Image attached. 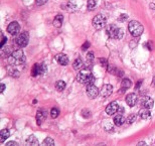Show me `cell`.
<instances>
[{
    "label": "cell",
    "mask_w": 155,
    "mask_h": 146,
    "mask_svg": "<svg viewBox=\"0 0 155 146\" xmlns=\"http://www.w3.org/2000/svg\"><path fill=\"white\" fill-rule=\"evenodd\" d=\"M77 81L81 84L86 85H92L95 82V78L91 73L90 69H83L80 71V73L77 76Z\"/></svg>",
    "instance_id": "6da1fadb"
},
{
    "label": "cell",
    "mask_w": 155,
    "mask_h": 146,
    "mask_svg": "<svg viewBox=\"0 0 155 146\" xmlns=\"http://www.w3.org/2000/svg\"><path fill=\"white\" fill-rule=\"evenodd\" d=\"M24 61H25V57L21 49L13 51L8 58V63L11 66H20V65L24 64Z\"/></svg>",
    "instance_id": "7a4b0ae2"
},
{
    "label": "cell",
    "mask_w": 155,
    "mask_h": 146,
    "mask_svg": "<svg viewBox=\"0 0 155 146\" xmlns=\"http://www.w3.org/2000/svg\"><path fill=\"white\" fill-rule=\"evenodd\" d=\"M106 32L109 37L113 39H121L123 37V29L116 26L115 24H109L106 29Z\"/></svg>",
    "instance_id": "3957f363"
},
{
    "label": "cell",
    "mask_w": 155,
    "mask_h": 146,
    "mask_svg": "<svg viewBox=\"0 0 155 146\" xmlns=\"http://www.w3.org/2000/svg\"><path fill=\"white\" fill-rule=\"evenodd\" d=\"M128 29H129V32L131 33L133 36L137 37V36H140L143 32V25L138 22L136 20H132L130 21L129 24H128Z\"/></svg>",
    "instance_id": "277c9868"
},
{
    "label": "cell",
    "mask_w": 155,
    "mask_h": 146,
    "mask_svg": "<svg viewBox=\"0 0 155 146\" xmlns=\"http://www.w3.org/2000/svg\"><path fill=\"white\" fill-rule=\"evenodd\" d=\"M106 22H107L106 17L102 14H98L94 17L92 23H93V26H94L96 29H102L106 26Z\"/></svg>",
    "instance_id": "5b68a950"
},
{
    "label": "cell",
    "mask_w": 155,
    "mask_h": 146,
    "mask_svg": "<svg viewBox=\"0 0 155 146\" xmlns=\"http://www.w3.org/2000/svg\"><path fill=\"white\" fill-rule=\"evenodd\" d=\"M29 40V35L27 32H21L20 35H18V36L15 39V42L16 45L19 46V48H24V46L27 45Z\"/></svg>",
    "instance_id": "8992f818"
},
{
    "label": "cell",
    "mask_w": 155,
    "mask_h": 146,
    "mask_svg": "<svg viewBox=\"0 0 155 146\" xmlns=\"http://www.w3.org/2000/svg\"><path fill=\"white\" fill-rule=\"evenodd\" d=\"M87 95L91 99L97 98L99 95V89L94 84H92V85H87Z\"/></svg>",
    "instance_id": "52a82bcc"
},
{
    "label": "cell",
    "mask_w": 155,
    "mask_h": 146,
    "mask_svg": "<svg viewBox=\"0 0 155 146\" xmlns=\"http://www.w3.org/2000/svg\"><path fill=\"white\" fill-rule=\"evenodd\" d=\"M19 30H20V25L16 21H13V22H11L7 26V32L8 33H10L11 35H16L17 33L19 32Z\"/></svg>",
    "instance_id": "ba28073f"
},
{
    "label": "cell",
    "mask_w": 155,
    "mask_h": 146,
    "mask_svg": "<svg viewBox=\"0 0 155 146\" xmlns=\"http://www.w3.org/2000/svg\"><path fill=\"white\" fill-rule=\"evenodd\" d=\"M45 71H46V67H45V64H41V65L36 64V65H35V66H33L31 73H32V76L35 77V76H38V75L45 74Z\"/></svg>",
    "instance_id": "9c48e42d"
},
{
    "label": "cell",
    "mask_w": 155,
    "mask_h": 146,
    "mask_svg": "<svg viewBox=\"0 0 155 146\" xmlns=\"http://www.w3.org/2000/svg\"><path fill=\"white\" fill-rule=\"evenodd\" d=\"M119 109H120V107H119V105H118L117 102H112V103H110L106 107V113L111 116V115H114L115 113H118Z\"/></svg>",
    "instance_id": "30bf717a"
},
{
    "label": "cell",
    "mask_w": 155,
    "mask_h": 146,
    "mask_svg": "<svg viewBox=\"0 0 155 146\" xmlns=\"http://www.w3.org/2000/svg\"><path fill=\"white\" fill-rule=\"evenodd\" d=\"M140 104H141V106L143 107V108H146V109H151V108L153 107L154 102H153V100L150 97H147V96H145V97L141 98Z\"/></svg>",
    "instance_id": "8fae6325"
},
{
    "label": "cell",
    "mask_w": 155,
    "mask_h": 146,
    "mask_svg": "<svg viewBox=\"0 0 155 146\" xmlns=\"http://www.w3.org/2000/svg\"><path fill=\"white\" fill-rule=\"evenodd\" d=\"M137 101H138V97L136 96V94H133V93L129 94L126 97V103H127V105H128L129 107L135 106L136 103H137Z\"/></svg>",
    "instance_id": "7c38bea8"
},
{
    "label": "cell",
    "mask_w": 155,
    "mask_h": 146,
    "mask_svg": "<svg viewBox=\"0 0 155 146\" xmlns=\"http://www.w3.org/2000/svg\"><path fill=\"white\" fill-rule=\"evenodd\" d=\"M55 61L60 65H61V66H67L69 64V58L64 54H58L55 55Z\"/></svg>",
    "instance_id": "4fadbf2b"
},
{
    "label": "cell",
    "mask_w": 155,
    "mask_h": 146,
    "mask_svg": "<svg viewBox=\"0 0 155 146\" xmlns=\"http://www.w3.org/2000/svg\"><path fill=\"white\" fill-rule=\"evenodd\" d=\"M112 92H113V87L109 85V84L104 85L101 89V95L103 96V97H109V96L112 94Z\"/></svg>",
    "instance_id": "5bb4252c"
},
{
    "label": "cell",
    "mask_w": 155,
    "mask_h": 146,
    "mask_svg": "<svg viewBox=\"0 0 155 146\" xmlns=\"http://www.w3.org/2000/svg\"><path fill=\"white\" fill-rule=\"evenodd\" d=\"M46 118V111L45 110H39L36 114V121L38 125H41L42 121H45Z\"/></svg>",
    "instance_id": "9a60e30c"
},
{
    "label": "cell",
    "mask_w": 155,
    "mask_h": 146,
    "mask_svg": "<svg viewBox=\"0 0 155 146\" xmlns=\"http://www.w3.org/2000/svg\"><path fill=\"white\" fill-rule=\"evenodd\" d=\"M84 66H85V64H84V61H82V58H78L73 63V68H74V70H76V71L83 70Z\"/></svg>",
    "instance_id": "2e32d148"
},
{
    "label": "cell",
    "mask_w": 155,
    "mask_h": 146,
    "mask_svg": "<svg viewBox=\"0 0 155 146\" xmlns=\"http://www.w3.org/2000/svg\"><path fill=\"white\" fill-rule=\"evenodd\" d=\"M139 116L142 119H148V118L151 117V113H150V109H146V108H143L142 110L139 112Z\"/></svg>",
    "instance_id": "e0dca14e"
},
{
    "label": "cell",
    "mask_w": 155,
    "mask_h": 146,
    "mask_svg": "<svg viewBox=\"0 0 155 146\" xmlns=\"http://www.w3.org/2000/svg\"><path fill=\"white\" fill-rule=\"evenodd\" d=\"M114 123H115V125L117 126L123 125V124L125 123V118H124L123 115L118 114L117 116H115V118H114Z\"/></svg>",
    "instance_id": "ac0fdd59"
},
{
    "label": "cell",
    "mask_w": 155,
    "mask_h": 146,
    "mask_svg": "<svg viewBox=\"0 0 155 146\" xmlns=\"http://www.w3.org/2000/svg\"><path fill=\"white\" fill-rule=\"evenodd\" d=\"M9 135H10V132H9L8 129L1 130V132H0V141H1V143H3L9 137Z\"/></svg>",
    "instance_id": "d6986e66"
},
{
    "label": "cell",
    "mask_w": 155,
    "mask_h": 146,
    "mask_svg": "<svg viewBox=\"0 0 155 146\" xmlns=\"http://www.w3.org/2000/svg\"><path fill=\"white\" fill-rule=\"evenodd\" d=\"M26 144H28V145H32V146H38V138L35 137V136H33V135H30L28 136V138L26 139Z\"/></svg>",
    "instance_id": "ffe728a7"
},
{
    "label": "cell",
    "mask_w": 155,
    "mask_h": 146,
    "mask_svg": "<svg viewBox=\"0 0 155 146\" xmlns=\"http://www.w3.org/2000/svg\"><path fill=\"white\" fill-rule=\"evenodd\" d=\"M63 15H57L54 19V25L55 27H61V23H63Z\"/></svg>",
    "instance_id": "44dd1931"
},
{
    "label": "cell",
    "mask_w": 155,
    "mask_h": 146,
    "mask_svg": "<svg viewBox=\"0 0 155 146\" xmlns=\"http://www.w3.org/2000/svg\"><path fill=\"white\" fill-rule=\"evenodd\" d=\"M55 89L61 92L64 91V90L66 89V83H64V81H58V82L55 83Z\"/></svg>",
    "instance_id": "7402d4cb"
},
{
    "label": "cell",
    "mask_w": 155,
    "mask_h": 146,
    "mask_svg": "<svg viewBox=\"0 0 155 146\" xmlns=\"http://www.w3.org/2000/svg\"><path fill=\"white\" fill-rule=\"evenodd\" d=\"M131 85H132V83L129 79H123L122 83H121V88L128 90L130 87H131Z\"/></svg>",
    "instance_id": "603a6c76"
},
{
    "label": "cell",
    "mask_w": 155,
    "mask_h": 146,
    "mask_svg": "<svg viewBox=\"0 0 155 146\" xmlns=\"http://www.w3.org/2000/svg\"><path fill=\"white\" fill-rule=\"evenodd\" d=\"M42 144L46 146H52V145H54V139L51 137H46L45 140H43Z\"/></svg>",
    "instance_id": "cb8c5ba5"
},
{
    "label": "cell",
    "mask_w": 155,
    "mask_h": 146,
    "mask_svg": "<svg viewBox=\"0 0 155 146\" xmlns=\"http://www.w3.org/2000/svg\"><path fill=\"white\" fill-rule=\"evenodd\" d=\"M96 5H97V2H96V0H88V9L89 10H93L95 7H96Z\"/></svg>",
    "instance_id": "d4e9b609"
},
{
    "label": "cell",
    "mask_w": 155,
    "mask_h": 146,
    "mask_svg": "<svg viewBox=\"0 0 155 146\" xmlns=\"http://www.w3.org/2000/svg\"><path fill=\"white\" fill-rule=\"evenodd\" d=\"M58 114H60V111H58L57 108H52L51 110V116L52 118H57L58 116Z\"/></svg>",
    "instance_id": "484cf974"
},
{
    "label": "cell",
    "mask_w": 155,
    "mask_h": 146,
    "mask_svg": "<svg viewBox=\"0 0 155 146\" xmlns=\"http://www.w3.org/2000/svg\"><path fill=\"white\" fill-rule=\"evenodd\" d=\"M76 8H77V5L74 4L73 2L68 3V10H69V11H75Z\"/></svg>",
    "instance_id": "4316f807"
},
{
    "label": "cell",
    "mask_w": 155,
    "mask_h": 146,
    "mask_svg": "<svg viewBox=\"0 0 155 146\" xmlns=\"http://www.w3.org/2000/svg\"><path fill=\"white\" fill-rule=\"evenodd\" d=\"M135 120H136V115H134V114L130 115V116H129L128 118H127V121H128V123H129V124H132Z\"/></svg>",
    "instance_id": "83f0119b"
},
{
    "label": "cell",
    "mask_w": 155,
    "mask_h": 146,
    "mask_svg": "<svg viewBox=\"0 0 155 146\" xmlns=\"http://www.w3.org/2000/svg\"><path fill=\"white\" fill-rule=\"evenodd\" d=\"M82 116L85 117V118H89L90 116H91V112H90V110H83L82 111Z\"/></svg>",
    "instance_id": "f1b7e54d"
},
{
    "label": "cell",
    "mask_w": 155,
    "mask_h": 146,
    "mask_svg": "<svg viewBox=\"0 0 155 146\" xmlns=\"http://www.w3.org/2000/svg\"><path fill=\"white\" fill-rule=\"evenodd\" d=\"M87 58H88L89 61H92L94 60V54H93V52H89V54L87 55Z\"/></svg>",
    "instance_id": "f546056e"
},
{
    "label": "cell",
    "mask_w": 155,
    "mask_h": 146,
    "mask_svg": "<svg viewBox=\"0 0 155 146\" xmlns=\"http://www.w3.org/2000/svg\"><path fill=\"white\" fill-rule=\"evenodd\" d=\"M89 46H90V42H89V41H86V42L83 45V46H82V49H83V51H86V49H88Z\"/></svg>",
    "instance_id": "4dcf8cb0"
},
{
    "label": "cell",
    "mask_w": 155,
    "mask_h": 146,
    "mask_svg": "<svg viewBox=\"0 0 155 146\" xmlns=\"http://www.w3.org/2000/svg\"><path fill=\"white\" fill-rule=\"evenodd\" d=\"M48 1V0H35V2H36V4L38 5H42V4H45V3Z\"/></svg>",
    "instance_id": "1f68e13d"
},
{
    "label": "cell",
    "mask_w": 155,
    "mask_h": 146,
    "mask_svg": "<svg viewBox=\"0 0 155 146\" xmlns=\"http://www.w3.org/2000/svg\"><path fill=\"white\" fill-rule=\"evenodd\" d=\"M6 40H7V38H6L5 36H4V37H2V41H1V45H0V46H1V48H3V46H4V45L6 43Z\"/></svg>",
    "instance_id": "d6a6232c"
},
{
    "label": "cell",
    "mask_w": 155,
    "mask_h": 146,
    "mask_svg": "<svg viewBox=\"0 0 155 146\" xmlns=\"http://www.w3.org/2000/svg\"><path fill=\"white\" fill-rule=\"evenodd\" d=\"M127 18H128V16H127L126 14H122V15H121V17H120V20L121 21H124V20H126Z\"/></svg>",
    "instance_id": "836d02e7"
},
{
    "label": "cell",
    "mask_w": 155,
    "mask_h": 146,
    "mask_svg": "<svg viewBox=\"0 0 155 146\" xmlns=\"http://www.w3.org/2000/svg\"><path fill=\"white\" fill-rule=\"evenodd\" d=\"M11 145H17V142H15V141H9L7 144H6V146H11Z\"/></svg>",
    "instance_id": "e575fe53"
},
{
    "label": "cell",
    "mask_w": 155,
    "mask_h": 146,
    "mask_svg": "<svg viewBox=\"0 0 155 146\" xmlns=\"http://www.w3.org/2000/svg\"><path fill=\"white\" fill-rule=\"evenodd\" d=\"M100 61H101L102 64H103V66H104V67H105V66H107V61H106V60H104V58H101Z\"/></svg>",
    "instance_id": "d590c367"
},
{
    "label": "cell",
    "mask_w": 155,
    "mask_h": 146,
    "mask_svg": "<svg viewBox=\"0 0 155 146\" xmlns=\"http://www.w3.org/2000/svg\"><path fill=\"white\" fill-rule=\"evenodd\" d=\"M142 84V80L140 81H138V83H137V85H136V89H139V87H140V85Z\"/></svg>",
    "instance_id": "8d00e7d4"
},
{
    "label": "cell",
    "mask_w": 155,
    "mask_h": 146,
    "mask_svg": "<svg viewBox=\"0 0 155 146\" xmlns=\"http://www.w3.org/2000/svg\"><path fill=\"white\" fill-rule=\"evenodd\" d=\"M4 90H5V85H3V84H1V90H0V92H1V94L3 92H4Z\"/></svg>",
    "instance_id": "74e56055"
},
{
    "label": "cell",
    "mask_w": 155,
    "mask_h": 146,
    "mask_svg": "<svg viewBox=\"0 0 155 146\" xmlns=\"http://www.w3.org/2000/svg\"><path fill=\"white\" fill-rule=\"evenodd\" d=\"M141 144L145 145V142H139V143H138V145H141Z\"/></svg>",
    "instance_id": "f35d334b"
},
{
    "label": "cell",
    "mask_w": 155,
    "mask_h": 146,
    "mask_svg": "<svg viewBox=\"0 0 155 146\" xmlns=\"http://www.w3.org/2000/svg\"><path fill=\"white\" fill-rule=\"evenodd\" d=\"M152 86H155V77H154V79H153V83H152Z\"/></svg>",
    "instance_id": "ab89813d"
}]
</instances>
